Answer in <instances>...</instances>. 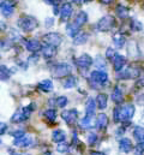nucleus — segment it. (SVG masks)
Returning a JSON list of instances; mask_svg holds the SVG:
<instances>
[{
	"mask_svg": "<svg viewBox=\"0 0 144 155\" xmlns=\"http://www.w3.org/2000/svg\"><path fill=\"white\" fill-rule=\"evenodd\" d=\"M17 25L23 33H31L38 27V22L35 17L29 16V15H24V16H21L18 18Z\"/></svg>",
	"mask_w": 144,
	"mask_h": 155,
	"instance_id": "1",
	"label": "nucleus"
},
{
	"mask_svg": "<svg viewBox=\"0 0 144 155\" xmlns=\"http://www.w3.org/2000/svg\"><path fill=\"white\" fill-rule=\"evenodd\" d=\"M114 25H115V17L112 16V15H106L102 18L99 19V22L96 24V28H97L99 31L106 33V31L112 30L114 28Z\"/></svg>",
	"mask_w": 144,
	"mask_h": 155,
	"instance_id": "2",
	"label": "nucleus"
},
{
	"mask_svg": "<svg viewBox=\"0 0 144 155\" xmlns=\"http://www.w3.org/2000/svg\"><path fill=\"white\" fill-rule=\"evenodd\" d=\"M34 107H35L34 104H31L30 106H27V107H23V108L16 111L15 114L11 118V121L12 123H22V121H25L27 119H29V117L31 114Z\"/></svg>",
	"mask_w": 144,
	"mask_h": 155,
	"instance_id": "3",
	"label": "nucleus"
},
{
	"mask_svg": "<svg viewBox=\"0 0 144 155\" xmlns=\"http://www.w3.org/2000/svg\"><path fill=\"white\" fill-rule=\"evenodd\" d=\"M141 76V70L137 66H127L123 71L118 72V78L119 79H132Z\"/></svg>",
	"mask_w": 144,
	"mask_h": 155,
	"instance_id": "4",
	"label": "nucleus"
},
{
	"mask_svg": "<svg viewBox=\"0 0 144 155\" xmlns=\"http://www.w3.org/2000/svg\"><path fill=\"white\" fill-rule=\"evenodd\" d=\"M52 74L53 76L57 78H61V77H69V75L71 74V66L66 63H60V64H57L53 70H52Z\"/></svg>",
	"mask_w": 144,
	"mask_h": 155,
	"instance_id": "5",
	"label": "nucleus"
},
{
	"mask_svg": "<svg viewBox=\"0 0 144 155\" xmlns=\"http://www.w3.org/2000/svg\"><path fill=\"white\" fill-rule=\"evenodd\" d=\"M42 41L47 45V46H53V47H58L61 45L63 38L60 34L58 33H47L42 36Z\"/></svg>",
	"mask_w": 144,
	"mask_h": 155,
	"instance_id": "6",
	"label": "nucleus"
},
{
	"mask_svg": "<svg viewBox=\"0 0 144 155\" xmlns=\"http://www.w3.org/2000/svg\"><path fill=\"white\" fill-rule=\"evenodd\" d=\"M0 7H1V13L4 17H11L16 8V1L15 0H1Z\"/></svg>",
	"mask_w": 144,
	"mask_h": 155,
	"instance_id": "7",
	"label": "nucleus"
},
{
	"mask_svg": "<svg viewBox=\"0 0 144 155\" xmlns=\"http://www.w3.org/2000/svg\"><path fill=\"white\" fill-rule=\"evenodd\" d=\"M135 114V106L132 104H127L120 107V118L121 121H129Z\"/></svg>",
	"mask_w": 144,
	"mask_h": 155,
	"instance_id": "8",
	"label": "nucleus"
},
{
	"mask_svg": "<svg viewBox=\"0 0 144 155\" xmlns=\"http://www.w3.org/2000/svg\"><path fill=\"white\" fill-rule=\"evenodd\" d=\"M90 79L95 84H105L108 81V75L107 72H105L102 70H95V71L91 72Z\"/></svg>",
	"mask_w": 144,
	"mask_h": 155,
	"instance_id": "9",
	"label": "nucleus"
},
{
	"mask_svg": "<svg viewBox=\"0 0 144 155\" xmlns=\"http://www.w3.org/2000/svg\"><path fill=\"white\" fill-rule=\"evenodd\" d=\"M72 12H73V8H72V5L70 2L63 4V6L60 7V21L67 22L72 16Z\"/></svg>",
	"mask_w": 144,
	"mask_h": 155,
	"instance_id": "10",
	"label": "nucleus"
},
{
	"mask_svg": "<svg viewBox=\"0 0 144 155\" xmlns=\"http://www.w3.org/2000/svg\"><path fill=\"white\" fill-rule=\"evenodd\" d=\"M93 63H94L93 58H91L89 54H87V53L79 55L78 59H77V65H78V68H80V69H89V68L93 65Z\"/></svg>",
	"mask_w": 144,
	"mask_h": 155,
	"instance_id": "11",
	"label": "nucleus"
},
{
	"mask_svg": "<svg viewBox=\"0 0 144 155\" xmlns=\"http://www.w3.org/2000/svg\"><path fill=\"white\" fill-rule=\"evenodd\" d=\"M61 117H63V119H64L69 125H73V124L76 123L77 118H78V112H77V110H74V108L69 110V111H63Z\"/></svg>",
	"mask_w": 144,
	"mask_h": 155,
	"instance_id": "12",
	"label": "nucleus"
},
{
	"mask_svg": "<svg viewBox=\"0 0 144 155\" xmlns=\"http://www.w3.org/2000/svg\"><path fill=\"white\" fill-rule=\"evenodd\" d=\"M25 48H27L29 52H31V53H37V52H38L40 49H42L43 47H42L41 42H38V41L35 39H31V40H27V42H25Z\"/></svg>",
	"mask_w": 144,
	"mask_h": 155,
	"instance_id": "13",
	"label": "nucleus"
},
{
	"mask_svg": "<svg viewBox=\"0 0 144 155\" xmlns=\"http://www.w3.org/2000/svg\"><path fill=\"white\" fill-rule=\"evenodd\" d=\"M113 65H114V70L116 72H120L124 70V66L126 65V58L124 55H120V54H116V57L114 58L113 60Z\"/></svg>",
	"mask_w": 144,
	"mask_h": 155,
	"instance_id": "14",
	"label": "nucleus"
},
{
	"mask_svg": "<svg viewBox=\"0 0 144 155\" xmlns=\"http://www.w3.org/2000/svg\"><path fill=\"white\" fill-rule=\"evenodd\" d=\"M88 19H89V17H88V13L87 12H84V11H79L78 13H77V16L74 17V24L77 25V27H83L87 22H88Z\"/></svg>",
	"mask_w": 144,
	"mask_h": 155,
	"instance_id": "15",
	"label": "nucleus"
},
{
	"mask_svg": "<svg viewBox=\"0 0 144 155\" xmlns=\"http://www.w3.org/2000/svg\"><path fill=\"white\" fill-rule=\"evenodd\" d=\"M66 33H67V35L70 38L74 39L77 35L80 34V28L77 27L74 23H67V25H66Z\"/></svg>",
	"mask_w": 144,
	"mask_h": 155,
	"instance_id": "16",
	"label": "nucleus"
},
{
	"mask_svg": "<svg viewBox=\"0 0 144 155\" xmlns=\"http://www.w3.org/2000/svg\"><path fill=\"white\" fill-rule=\"evenodd\" d=\"M37 88L41 90V91H44V93H49L53 90V82L51 79H44L42 82H40L37 84Z\"/></svg>",
	"mask_w": 144,
	"mask_h": 155,
	"instance_id": "17",
	"label": "nucleus"
},
{
	"mask_svg": "<svg viewBox=\"0 0 144 155\" xmlns=\"http://www.w3.org/2000/svg\"><path fill=\"white\" fill-rule=\"evenodd\" d=\"M57 54V47H53V46H44L42 48V55L46 58V59H51L53 58L54 55Z\"/></svg>",
	"mask_w": 144,
	"mask_h": 155,
	"instance_id": "18",
	"label": "nucleus"
},
{
	"mask_svg": "<svg viewBox=\"0 0 144 155\" xmlns=\"http://www.w3.org/2000/svg\"><path fill=\"white\" fill-rule=\"evenodd\" d=\"M119 148L123 153H130L132 150V143L129 138H123L119 142Z\"/></svg>",
	"mask_w": 144,
	"mask_h": 155,
	"instance_id": "19",
	"label": "nucleus"
},
{
	"mask_svg": "<svg viewBox=\"0 0 144 155\" xmlns=\"http://www.w3.org/2000/svg\"><path fill=\"white\" fill-rule=\"evenodd\" d=\"M112 100L115 102V104H121L124 101V94L121 91V89L119 87H115L113 93H112Z\"/></svg>",
	"mask_w": 144,
	"mask_h": 155,
	"instance_id": "20",
	"label": "nucleus"
},
{
	"mask_svg": "<svg viewBox=\"0 0 144 155\" xmlns=\"http://www.w3.org/2000/svg\"><path fill=\"white\" fill-rule=\"evenodd\" d=\"M108 125V117L105 113H100L96 118V126L100 130H103L105 127H107Z\"/></svg>",
	"mask_w": 144,
	"mask_h": 155,
	"instance_id": "21",
	"label": "nucleus"
},
{
	"mask_svg": "<svg viewBox=\"0 0 144 155\" xmlns=\"http://www.w3.org/2000/svg\"><path fill=\"white\" fill-rule=\"evenodd\" d=\"M107 104H108L107 95L103 94V93L99 94L97 97H96V105H97V107H99L100 110H105V108L107 107Z\"/></svg>",
	"mask_w": 144,
	"mask_h": 155,
	"instance_id": "22",
	"label": "nucleus"
},
{
	"mask_svg": "<svg viewBox=\"0 0 144 155\" xmlns=\"http://www.w3.org/2000/svg\"><path fill=\"white\" fill-rule=\"evenodd\" d=\"M113 43H114V46L116 48H123L125 46V43H126V38L123 34H120V33L115 34L113 36Z\"/></svg>",
	"mask_w": 144,
	"mask_h": 155,
	"instance_id": "23",
	"label": "nucleus"
},
{
	"mask_svg": "<svg viewBox=\"0 0 144 155\" xmlns=\"http://www.w3.org/2000/svg\"><path fill=\"white\" fill-rule=\"evenodd\" d=\"M96 110V101L94 99H88L87 104H85V111H87V116H94Z\"/></svg>",
	"mask_w": 144,
	"mask_h": 155,
	"instance_id": "24",
	"label": "nucleus"
},
{
	"mask_svg": "<svg viewBox=\"0 0 144 155\" xmlns=\"http://www.w3.org/2000/svg\"><path fill=\"white\" fill-rule=\"evenodd\" d=\"M13 144H15L16 147H29V146L31 144V138L23 136V137H21V138H16V140L13 141Z\"/></svg>",
	"mask_w": 144,
	"mask_h": 155,
	"instance_id": "25",
	"label": "nucleus"
},
{
	"mask_svg": "<svg viewBox=\"0 0 144 155\" xmlns=\"http://www.w3.org/2000/svg\"><path fill=\"white\" fill-rule=\"evenodd\" d=\"M115 12H116V16H118L119 18H121V19L129 17V8H127L126 6H124V5H121V4H119V5L116 6Z\"/></svg>",
	"mask_w": 144,
	"mask_h": 155,
	"instance_id": "26",
	"label": "nucleus"
},
{
	"mask_svg": "<svg viewBox=\"0 0 144 155\" xmlns=\"http://www.w3.org/2000/svg\"><path fill=\"white\" fill-rule=\"evenodd\" d=\"M94 116H85L80 120V126L83 129H90L94 126Z\"/></svg>",
	"mask_w": 144,
	"mask_h": 155,
	"instance_id": "27",
	"label": "nucleus"
},
{
	"mask_svg": "<svg viewBox=\"0 0 144 155\" xmlns=\"http://www.w3.org/2000/svg\"><path fill=\"white\" fill-rule=\"evenodd\" d=\"M65 138H66V135H65V132H64L63 130H55V131L53 132V141H54V142L61 143V142L65 141Z\"/></svg>",
	"mask_w": 144,
	"mask_h": 155,
	"instance_id": "28",
	"label": "nucleus"
},
{
	"mask_svg": "<svg viewBox=\"0 0 144 155\" xmlns=\"http://www.w3.org/2000/svg\"><path fill=\"white\" fill-rule=\"evenodd\" d=\"M88 41V35L85 33H80L79 35H77L74 39H73V43L76 46H80V45H84L85 42Z\"/></svg>",
	"mask_w": 144,
	"mask_h": 155,
	"instance_id": "29",
	"label": "nucleus"
},
{
	"mask_svg": "<svg viewBox=\"0 0 144 155\" xmlns=\"http://www.w3.org/2000/svg\"><path fill=\"white\" fill-rule=\"evenodd\" d=\"M133 136L139 142H144V127H142V126H136L135 130H133Z\"/></svg>",
	"mask_w": 144,
	"mask_h": 155,
	"instance_id": "30",
	"label": "nucleus"
},
{
	"mask_svg": "<svg viewBox=\"0 0 144 155\" xmlns=\"http://www.w3.org/2000/svg\"><path fill=\"white\" fill-rule=\"evenodd\" d=\"M10 76H11V71L8 70V68L5 66V65H1L0 66V78H1V81H7L10 78Z\"/></svg>",
	"mask_w": 144,
	"mask_h": 155,
	"instance_id": "31",
	"label": "nucleus"
},
{
	"mask_svg": "<svg viewBox=\"0 0 144 155\" xmlns=\"http://www.w3.org/2000/svg\"><path fill=\"white\" fill-rule=\"evenodd\" d=\"M130 28H131L132 31H142L143 30V24L137 19H132L131 23H130Z\"/></svg>",
	"mask_w": 144,
	"mask_h": 155,
	"instance_id": "32",
	"label": "nucleus"
},
{
	"mask_svg": "<svg viewBox=\"0 0 144 155\" xmlns=\"http://www.w3.org/2000/svg\"><path fill=\"white\" fill-rule=\"evenodd\" d=\"M43 116H44V118H46L48 121H51V123H52V121H54V120H55V118H57V112H55V110L49 108V110L44 111Z\"/></svg>",
	"mask_w": 144,
	"mask_h": 155,
	"instance_id": "33",
	"label": "nucleus"
},
{
	"mask_svg": "<svg viewBox=\"0 0 144 155\" xmlns=\"http://www.w3.org/2000/svg\"><path fill=\"white\" fill-rule=\"evenodd\" d=\"M74 85H76V78L73 77V76H69L64 81V88H66V89L73 88Z\"/></svg>",
	"mask_w": 144,
	"mask_h": 155,
	"instance_id": "34",
	"label": "nucleus"
},
{
	"mask_svg": "<svg viewBox=\"0 0 144 155\" xmlns=\"http://www.w3.org/2000/svg\"><path fill=\"white\" fill-rule=\"evenodd\" d=\"M67 102H69V100H67L66 96H59V97L57 99V106L60 107V108L65 107V106L67 105Z\"/></svg>",
	"mask_w": 144,
	"mask_h": 155,
	"instance_id": "35",
	"label": "nucleus"
},
{
	"mask_svg": "<svg viewBox=\"0 0 144 155\" xmlns=\"http://www.w3.org/2000/svg\"><path fill=\"white\" fill-rule=\"evenodd\" d=\"M115 57H116V52L113 48H107V51H106V58L113 61Z\"/></svg>",
	"mask_w": 144,
	"mask_h": 155,
	"instance_id": "36",
	"label": "nucleus"
},
{
	"mask_svg": "<svg viewBox=\"0 0 144 155\" xmlns=\"http://www.w3.org/2000/svg\"><path fill=\"white\" fill-rule=\"evenodd\" d=\"M10 135H12L15 138H21V137L25 136V132H24V130L18 129V130H13V131H11V134H10Z\"/></svg>",
	"mask_w": 144,
	"mask_h": 155,
	"instance_id": "37",
	"label": "nucleus"
},
{
	"mask_svg": "<svg viewBox=\"0 0 144 155\" xmlns=\"http://www.w3.org/2000/svg\"><path fill=\"white\" fill-rule=\"evenodd\" d=\"M57 150L59 152V153H66L67 150H69V146L66 144V143H58V146H57Z\"/></svg>",
	"mask_w": 144,
	"mask_h": 155,
	"instance_id": "38",
	"label": "nucleus"
},
{
	"mask_svg": "<svg viewBox=\"0 0 144 155\" xmlns=\"http://www.w3.org/2000/svg\"><path fill=\"white\" fill-rule=\"evenodd\" d=\"M96 141H97V135L94 134V132H90V134L88 135V143H89L90 146H93V144H95Z\"/></svg>",
	"mask_w": 144,
	"mask_h": 155,
	"instance_id": "39",
	"label": "nucleus"
},
{
	"mask_svg": "<svg viewBox=\"0 0 144 155\" xmlns=\"http://www.w3.org/2000/svg\"><path fill=\"white\" fill-rule=\"evenodd\" d=\"M135 152H136V155H142V153H144V142H139L136 146Z\"/></svg>",
	"mask_w": 144,
	"mask_h": 155,
	"instance_id": "40",
	"label": "nucleus"
},
{
	"mask_svg": "<svg viewBox=\"0 0 144 155\" xmlns=\"http://www.w3.org/2000/svg\"><path fill=\"white\" fill-rule=\"evenodd\" d=\"M113 117H114V121H116V123L121 121V118H120V107H116V108H114Z\"/></svg>",
	"mask_w": 144,
	"mask_h": 155,
	"instance_id": "41",
	"label": "nucleus"
},
{
	"mask_svg": "<svg viewBox=\"0 0 144 155\" xmlns=\"http://www.w3.org/2000/svg\"><path fill=\"white\" fill-rule=\"evenodd\" d=\"M53 25H54V18H53V17L46 18V21H44V27L48 29V28H52Z\"/></svg>",
	"mask_w": 144,
	"mask_h": 155,
	"instance_id": "42",
	"label": "nucleus"
},
{
	"mask_svg": "<svg viewBox=\"0 0 144 155\" xmlns=\"http://www.w3.org/2000/svg\"><path fill=\"white\" fill-rule=\"evenodd\" d=\"M137 87H139V88L144 87V72L143 74H141V76L138 77V81H137Z\"/></svg>",
	"mask_w": 144,
	"mask_h": 155,
	"instance_id": "43",
	"label": "nucleus"
},
{
	"mask_svg": "<svg viewBox=\"0 0 144 155\" xmlns=\"http://www.w3.org/2000/svg\"><path fill=\"white\" fill-rule=\"evenodd\" d=\"M47 5H52V6H57L58 5V2L60 1V0H43Z\"/></svg>",
	"mask_w": 144,
	"mask_h": 155,
	"instance_id": "44",
	"label": "nucleus"
},
{
	"mask_svg": "<svg viewBox=\"0 0 144 155\" xmlns=\"http://www.w3.org/2000/svg\"><path fill=\"white\" fill-rule=\"evenodd\" d=\"M6 130H7V125L5 123H1V125H0V134L4 135L6 132Z\"/></svg>",
	"mask_w": 144,
	"mask_h": 155,
	"instance_id": "45",
	"label": "nucleus"
},
{
	"mask_svg": "<svg viewBox=\"0 0 144 155\" xmlns=\"http://www.w3.org/2000/svg\"><path fill=\"white\" fill-rule=\"evenodd\" d=\"M102 4H105V5H109V4H112L114 0H100Z\"/></svg>",
	"mask_w": 144,
	"mask_h": 155,
	"instance_id": "46",
	"label": "nucleus"
},
{
	"mask_svg": "<svg viewBox=\"0 0 144 155\" xmlns=\"http://www.w3.org/2000/svg\"><path fill=\"white\" fill-rule=\"evenodd\" d=\"M60 13V11L58 10V6H54V15H59Z\"/></svg>",
	"mask_w": 144,
	"mask_h": 155,
	"instance_id": "47",
	"label": "nucleus"
},
{
	"mask_svg": "<svg viewBox=\"0 0 144 155\" xmlns=\"http://www.w3.org/2000/svg\"><path fill=\"white\" fill-rule=\"evenodd\" d=\"M91 155H105L103 153H101V152H93Z\"/></svg>",
	"mask_w": 144,
	"mask_h": 155,
	"instance_id": "48",
	"label": "nucleus"
},
{
	"mask_svg": "<svg viewBox=\"0 0 144 155\" xmlns=\"http://www.w3.org/2000/svg\"><path fill=\"white\" fill-rule=\"evenodd\" d=\"M82 1L83 0H73V2H76V4H82Z\"/></svg>",
	"mask_w": 144,
	"mask_h": 155,
	"instance_id": "49",
	"label": "nucleus"
},
{
	"mask_svg": "<svg viewBox=\"0 0 144 155\" xmlns=\"http://www.w3.org/2000/svg\"><path fill=\"white\" fill-rule=\"evenodd\" d=\"M43 155H52V154H51V153H44Z\"/></svg>",
	"mask_w": 144,
	"mask_h": 155,
	"instance_id": "50",
	"label": "nucleus"
},
{
	"mask_svg": "<svg viewBox=\"0 0 144 155\" xmlns=\"http://www.w3.org/2000/svg\"><path fill=\"white\" fill-rule=\"evenodd\" d=\"M85 1H91V0H85Z\"/></svg>",
	"mask_w": 144,
	"mask_h": 155,
	"instance_id": "51",
	"label": "nucleus"
},
{
	"mask_svg": "<svg viewBox=\"0 0 144 155\" xmlns=\"http://www.w3.org/2000/svg\"><path fill=\"white\" fill-rule=\"evenodd\" d=\"M143 10H144V4H143Z\"/></svg>",
	"mask_w": 144,
	"mask_h": 155,
	"instance_id": "52",
	"label": "nucleus"
}]
</instances>
